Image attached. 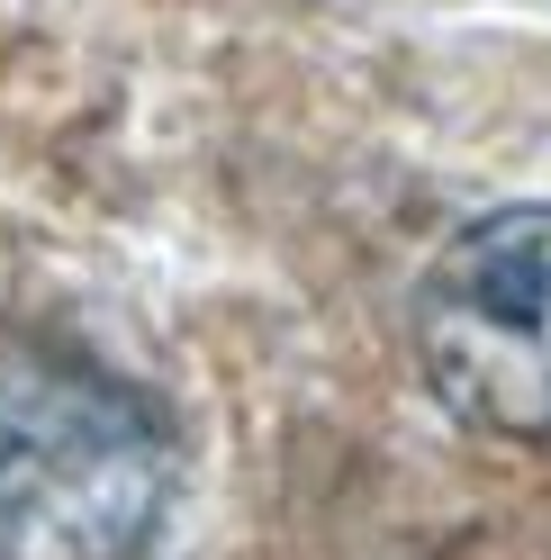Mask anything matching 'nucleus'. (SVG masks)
Segmentation results:
<instances>
[{
	"mask_svg": "<svg viewBox=\"0 0 551 560\" xmlns=\"http://www.w3.org/2000/svg\"><path fill=\"white\" fill-rule=\"evenodd\" d=\"M172 498V443L118 380L0 371V560H136Z\"/></svg>",
	"mask_w": 551,
	"mask_h": 560,
	"instance_id": "nucleus-1",
	"label": "nucleus"
},
{
	"mask_svg": "<svg viewBox=\"0 0 551 560\" xmlns=\"http://www.w3.org/2000/svg\"><path fill=\"white\" fill-rule=\"evenodd\" d=\"M417 362L461 425L551 443V208H497L434 254Z\"/></svg>",
	"mask_w": 551,
	"mask_h": 560,
	"instance_id": "nucleus-2",
	"label": "nucleus"
}]
</instances>
